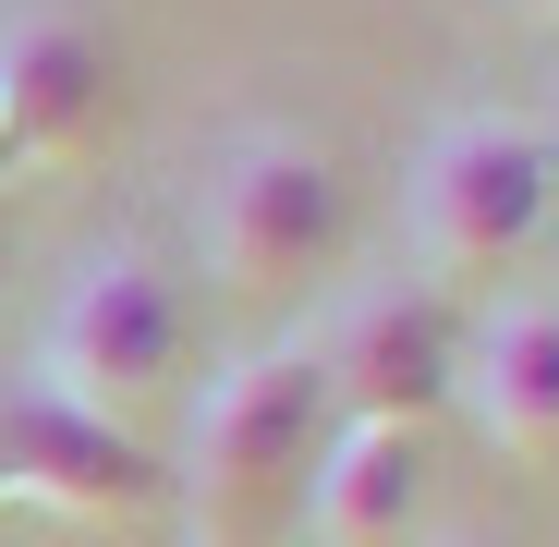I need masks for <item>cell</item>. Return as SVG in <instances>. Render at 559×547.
I'll list each match as a JSON object with an SVG mask.
<instances>
[{"label": "cell", "instance_id": "8fae6325", "mask_svg": "<svg viewBox=\"0 0 559 547\" xmlns=\"http://www.w3.org/2000/svg\"><path fill=\"white\" fill-rule=\"evenodd\" d=\"M0 158H13V61H0Z\"/></svg>", "mask_w": 559, "mask_h": 547}, {"label": "cell", "instance_id": "277c9868", "mask_svg": "<svg viewBox=\"0 0 559 547\" xmlns=\"http://www.w3.org/2000/svg\"><path fill=\"white\" fill-rule=\"evenodd\" d=\"M37 378L73 390V402H146L182 378V281L146 255V243H98V255H73V281L49 305V341H37Z\"/></svg>", "mask_w": 559, "mask_h": 547}, {"label": "cell", "instance_id": "7c38bea8", "mask_svg": "<svg viewBox=\"0 0 559 547\" xmlns=\"http://www.w3.org/2000/svg\"><path fill=\"white\" fill-rule=\"evenodd\" d=\"M511 13H559V0H511Z\"/></svg>", "mask_w": 559, "mask_h": 547}, {"label": "cell", "instance_id": "6da1fadb", "mask_svg": "<svg viewBox=\"0 0 559 547\" xmlns=\"http://www.w3.org/2000/svg\"><path fill=\"white\" fill-rule=\"evenodd\" d=\"M329 365H317V329L305 341H255L231 353L219 378L182 414V499H195V547H255L280 511H305V475L329 450Z\"/></svg>", "mask_w": 559, "mask_h": 547}, {"label": "cell", "instance_id": "5b68a950", "mask_svg": "<svg viewBox=\"0 0 559 547\" xmlns=\"http://www.w3.org/2000/svg\"><path fill=\"white\" fill-rule=\"evenodd\" d=\"M317 365H329V414L341 426H426L438 402H462V305L426 267L414 281H365L317 329Z\"/></svg>", "mask_w": 559, "mask_h": 547}, {"label": "cell", "instance_id": "7a4b0ae2", "mask_svg": "<svg viewBox=\"0 0 559 547\" xmlns=\"http://www.w3.org/2000/svg\"><path fill=\"white\" fill-rule=\"evenodd\" d=\"M559 207V146L547 122H511V110H462L426 134L414 158V255L426 281H475V267H511Z\"/></svg>", "mask_w": 559, "mask_h": 547}, {"label": "cell", "instance_id": "52a82bcc", "mask_svg": "<svg viewBox=\"0 0 559 547\" xmlns=\"http://www.w3.org/2000/svg\"><path fill=\"white\" fill-rule=\"evenodd\" d=\"M462 414L511 463L559 450V293H511V305H487L462 329Z\"/></svg>", "mask_w": 559, "mask_h": 547}, {"label": "cell", "instance_id": "30bf717a", "mask_svg": "<svg viewBox=\"0 0 559 547\" xmlns=\"http://www.w3.org/2000/svg\"><path fill=\"white\" fill-rule=\"evenodd\" d=\"M426 547H523V535H487V523H450V535H426Z\"/></svg>", "mask_w": 559, "mask_h": 547}, {"label": "cell", "instance_id": "ba28073f", "mask_svg": "<svg viewBox=\"0 0 559 547\" xmlns=\"http://www.w3.org/2000/svg\"><path fill=\"white\" fill-rule=\"evenodd\" d=\"M426 426H329L317 475H305V535L317 547H402L426 523Z\"/></svg>", "mask_w": 559, "mask_h": 547}, {"label": "cell", "instance_id": "8992f818", "mask_svg": "<svg viewBox=\"0 0 559 547\" xmlns=\"http://www.w3.org/2000/svg\"><path fill=\"white\" fill-rule=\"evenodd\" d=\"M0 487L61 511V523H146L170 499V463L98 402H73L49 378H13L0 390Z\"/></svg>", "mask_w": 559, "mask_h": 547}, {"label": "cell", "instance_id": "9c48e42d", "mask_svg": "<svg viewBox=\"0 0 559 547\" xmlns=\"http://www.w3.org/2000/svg\"><path fill=\"white\" fill-rule=\"evenodd\" d=\"M0 61H13V158H73L110 134V49L73 13H25Z\"/></svg>", "mask_w": 559, "mask_h": 547}, {"label": "cell", "instance_id": "3957f363", "mask_svg": "<svg viewBox=\"0 0 559 547\" xmlns=\"http://www.w3.org/2000/svg\"><path fill=\"white\" fill-rule=\"evenodd\" d=\"M195 231H207V267H219L231 293H293V281H317V267L341 255V231H353L341 158L305 146V134H231L219 170H207Z\"/></svg>", "mask_w": 559, "mask_h": 547}, {"label": "cell", "instance_id": "5bb4252c", "mask_svg": "<svg viewBox=\"0 0 559 547\" xmlns=\"http://www.w3.org/2000/svg\"><path fill=\"white\" fill-rule=\"evenodd\" d=\"M0 511H13V487H0Z\"/></svg>", "mask_w": 559, "mask_h": 547}, {"label": "cell", "instance_id": "4fadbf2b", "mask_svg": "<svg viewBox=\"0 0 559 547\" xmlns=\"http://www.w3.org/2000/svg\"><path fill=\"white\" fill-rule=\"evenodd\" d=\"M547 146H559V110H547Z\"/></svg>", "mask_w": 559, "mask_h": 547}]
</instances>
